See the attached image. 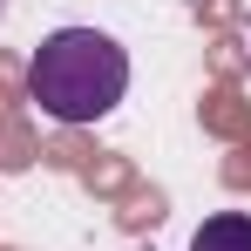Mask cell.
Segmentation results:
<instances>
[{
  "mask_svg": "<svg viewBox=\"0 0 251 251\" xmlns=\"http://www.w3.org/2000/svg\"><path fill=\"white\" fill-rule=\"evenodd\" d=\"M190 251H251V210H217L197 224Z\"/></svg>",
  "mask_w": 251,
  "mask_h": 251,
  "instance_id": "2",
  "label": "cell"
},
{
  "mask_svg": "<svg viewBox=\"0 0 251 251\" xmlns=\"http://www.w3.org/2000/svg\"><path fill=\"white\" fill-rule=\"evenodd\" d=\"M129 95V48L102 27H54L27 61V102L48 123H102Z\"/></svg>",
  "mask_w": 251,
  "mask_h": 251,
  "instance_id": "1",
  "label": "cell"
},
{
  "mask_svg": "<svg viewBox=\"0 0 251 251\" xmlns=\"http://www.w3.org/2000/svg\"><path fill=\"white\" fill-rule=\"evenodd\" d=\"M0 21H7V0H0Z\"/></svg>",
  "mask_w": 251,
  "mask_h": 251,
  "instance_id": "3",
  "label": "cell"
}]
</instances>
